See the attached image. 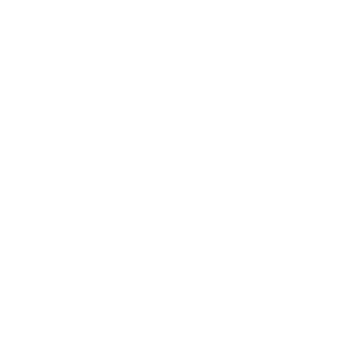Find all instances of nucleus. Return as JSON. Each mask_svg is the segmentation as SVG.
I'll return each instance as SVG.
<instances>
[]
</instances>
